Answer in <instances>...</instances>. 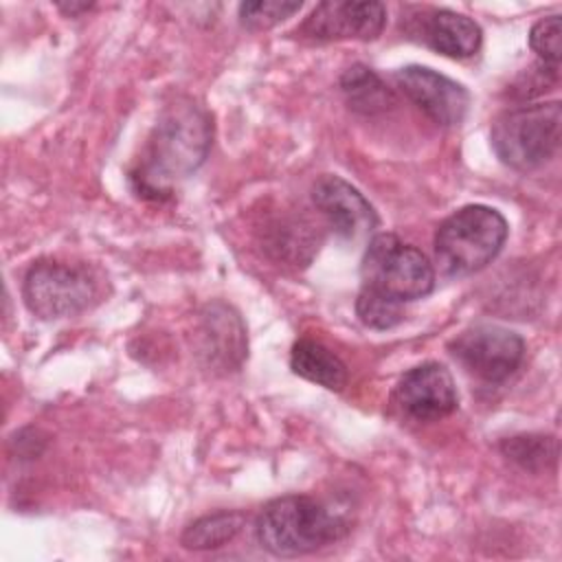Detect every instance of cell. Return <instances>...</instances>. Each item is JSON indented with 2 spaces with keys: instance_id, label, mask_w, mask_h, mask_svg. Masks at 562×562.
<instances>
[{
  "instance_id": "6da1fadb",
  "label": "cell",
  "mask_w": 562,
  "mask_h": 562,
  "mask_svg": "<svg viewBox=\"0 0 562 562\" xmlns=\"http://www.w3.org/2000/svg\"><path fill=\"white\" fill-rule=\"evenodd\" d=\"M213 143L211 114L191 99H178L158 116L136 167L134 189L145 198L169 195L173 184L189 178L209 156Z\"/></svg>"
},
{
  "instance_id": "7a4b0ae2",
  "label": "cell",
  "mask_w": 562,
  "mask_h": 562,
  "mask_svg": "<svg viewBox=\"0 0 562 562\" xmlns=\"http://www.w3.org/2000/svg\"><path fill=\"white\" fill-rule=\"evenodd\" d=\"M347 531L340 516L312 496H281L263 505L255 522L257 542L272 555L294 558L336 542Z\"/></svg>"
},
{
  "instance_id": "3957f363",
  "label": "cell",
  "mask_w": 562,
  "mask_h": 562,
  "mask_svg": "<svg viewBox=\"0 0 562 562\" xmlns=\"http://www.w3.org/2000/svg\"><path fill=\"white\" fill-rule=\"evenodd\" d=\"M507 220L492 206L468 204L435 233V257L448 277H468L496 259L507 239Z\"/></svg>"
},
{
  "instance_id": "277c9868",
  "label": "cell",
  "mask_w": 562,
  "mask_h": 562,
  "mask_svg": "<svg viewBox=\"0 0 562 562\" xmlns=\"http://www.w3.org/2000/svg\"><path fill=\"white\" fill-rule=\"evenodd\" d=\"M494 154L512 169L531 171L551 160L562 138L560 101L518 105L492 123Z\"/></svg>"
},
{
  "instance_id": "5b68a950",
  "label": "cell",
  "mask_w": 562,
  "mask_h": 562,
  "mask_svg": "<svg viewBox=\"0 0 562 562\" xmlns=\"http://www.w3.org/2000/svg\"><path fill=\"white\" fill-rule=\"evenodd\" d=\"M362 288L386 294L395 301H415L435 288V268L428 257L391 233L371 237L362 266Z\"/></svg>"
},
{
  "instance_id": "8992f818",
  "label": "cell",
  "mask_w": 562,
  "mask_h": 562,
  "mask_svg": "<svg viewBox=\"0 0 562 562\" xmlns=\"http://www.w3.org/2000/svg\"><path fill=\"white\" fill-rule=\"evenodd\" d=\"M22 296L35 316L55 321L83 312L97 296V283L81 266L37 261L24 277Z\"/></svg>"
},
{
  "instance_id": "52a82bcc",
  "label": "cell",
  "mask_w": 562,
  "mask_h": 562,
  "mask_svg": "<svg viewBox=\"0 0 562 562\" xmlns=\"http://www.w3.org/2000/svg\"><path fill=\"white\" fill-rule=\"evenodd\" d=\"M448 347L468 373L492 384L507 380L525 356V340L501 325L468 327Z\"/></svg>"
},
{
  "instance_id": "ba28073f",
  "label": "cell",
  "mask_w": 562,
  "mask_h": 562,
  "mask_svg": "<svg viewBox=\"0 0 562 562\" xmlns=\"http://www.w3.org/2000/svg\"><path fill=\"white\" fill-rule=\"evenodd\" d=\"M393 402L415 422H437L457 411L459 393L452 373L443 364L424 362L400 378Z\"/></svg>"
},
{
  "instance_id": "9c48e42d",
  "label": "cell",
  "mask_w": 562,
  "mask_h": 562,
  "mask_svg": "<svg viewBox=\"0 0 562 562\" xmlns=\"http://www.w3.org/2000/svg\"><path fill=\"white\" fill-rule=\"evenodd\" d=\"M386 24V9L382 2H349L327 0L301 24V35L316 42L331 40H375Z\"/></svg>"
},
{
  "instance_id": "30bf717a",
  "label": "cell",
  "mask_w": 562,
  "mask_h": 562,
  "mask_svg": "<svg viewBox=\"0 0 562 562\" xmlns=\"http://www.w3.org/2000/svg\"><path fill=\"white\" fill-rule=\"evenodd\" d=\"M395 81L437 125L452 127L463 123L470 108V94L461 83L428 66H404L395 72Z\"/></svg>"
},
{
  "instance_id": "8fae6325",
  "label": "cell",
  "mask_w": 562,
  "mask_h": 562,
  "mask_svg": "<svg viewBox=\"0 0 562 562\" xmlns=\"http://www.w3.org/2000/svg\"><path fill=\"white\" fill-rule=\"evenodd\" d=\"M312 202L342 239H362L378 224V215L369 200L340 176H321L312 184Z\"/></svg>"
},
{
  "instance_id": "7c38bea8",
  "label": "cell",
  "mask_w": 562,
  "mask_h": 562,
  "mask_svg": "<svg viewBox=\"0 0 562 562\" xmlns=\"http://www.w3.org/2000/svg\"><path fill=\"white\" fill-rule=\"evenodd\" d=\"M246 349V329L239 314L224 303L206 305L200 325V353L206 362L228 371L241 364Z\"/></svg>"
},
{
  "instance_id": "4fadbf2b",
  "label": "cell",
  "mask_w": 562,
  "mask_h": 562,
  "mask_svg": "<svg viewBox=\"0 0 562 562\" xmlns=\"http://www.w3.org/2000/svg\"><path fill=\"white\" fill-rule=\"evenodd\" d=\"M422 37L432 50L454 59L472 57L483 42L481 26L472 18L450 9H432L422 20Z\"/></svg>"
},
{
  "instance_id": "5bb4252c",
  "label": "cell",
  "mask_w": 562,
  "mask_h": 562,
  "mask_svg": "<svg viewBox=\"0 0 562 562\" xmlns=\"http://www.w3.org/2000/svg\"><path fill=\"white\" fill-rule=\"evenodd\" d=\"M290 367L296 375L314 384H321L329 391H340L347 384L345 362L323 342L312 338H299L292 345Z\"/></svg>"
},
{
  "instance_id": "9a60e30c",
  "label": "cell",
  "mask_w": 562,
  "mask_h": 562,
  "mask_svg": "<svg viewBox=\"0 0 562 562\" xmlns=\"http://www.w3.org/2000/svg\"><path fill=\"white\" fill-rule=\"evenodd\" d=\"M340 90L349 108L367 116L382 114L395 105L393 90L369 66L362 64H353L342 72Z\"/></svg>"
},
{
  "instance_id": "2e32d148",
  "label": "cell",
  "mask_w": 562,
  "mask_h": 562,
  "mask_svg": "<svg viewBox=\"0 0 562 562\" xmlns=\"http://www.w3.org/2000/svg\"><path fill=\"white\" fill-rule=\"evenodd\" d=\"M246 525V516L241 512H215L193 520L182 531V547L193 551L217 549L231 542Z\"/></svg>"
},
{
  "instance_id": "e0dca14e",
  "label": "cell",
  "mask_w": 562,
  "mask_h": 562,
  "mask_svg": "<svg viewBox=\"0 0 562 562\" xmlns=\"http://www.w3.org/2000/svg\"><path fill=\"white\" fill-rule=\"evenodd\" d=\"M501 452L522 470L540 472L555 463L558 443L549 435H516L501 443Z\"/></svg>"
},
{
  "instance_id": "ac0fdd59",
  "label": "cell",
  "mask_w": 562,
  "mask_h": 562,
  "mask_svg": "<svg viewBox=\"0 0 562 562\" xmlns=\"http://www.w3.org/2000/svg\"><path fill=\"white\" fill-rule=\"evenodd\" d=\"M356 314L362 325L371 329H391L404 321V303L369 288H360L356 299Z\"/></svg>"
},
{
  "instance_id": "d6986e66",
  "label": "cell",
  "mask_w": 562,
  "mask_h": 562,
  "mask_svg": "<svg viewBox=\"0 0 562 562\" xmlns=\"http://www.w3.org/2000/svg\"><path fill=\"white\" fill-rule=\"evenodd\" d=\"M303 4L296 0H257L239 4V22L248 31H266L296 13Z\"/></svg>"
},
{
  "instance_id": "ffe728a7",
  "label": "cell",
  "mask_w": 562,
  "mask_h": 562,
  "mask_svg": "<svg viewBox=\"0 0 562 562\" xmlns=\"http://www.w3.org/2000/svg\"><path fill=\"white\" fill-rule=\"evenodd\" d=\"M529 46L544 66L558 68L562 55V20L560 15L540 18L529 31Z\"/></svg>"
},
{
  "instance_id": "44dd1931",
  "label": "cell",
  "mask_w": 562,
  "mask_h": 562,
  "mask_svg": "<svg viewBox=\"0 0 562 562\" xmlns=\"http://www.w3.org/2000/svg\"><path fill=\"white\" fill-rule=\"evenodd\" d=\"M92 4H75V2H70V4H59V9L61 11H66V13H70V15H75V13H79V11H88Z\"/></svg>"
}]
</instances>
